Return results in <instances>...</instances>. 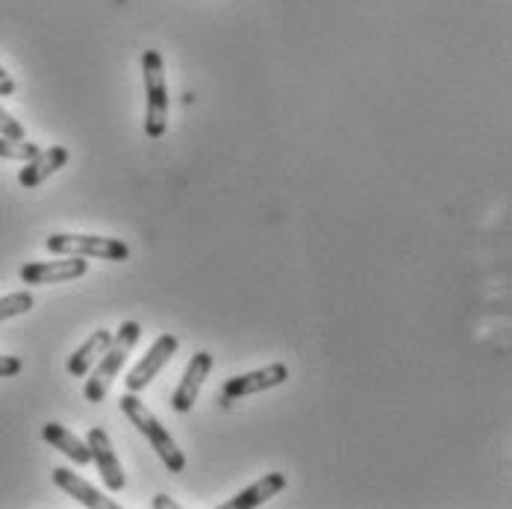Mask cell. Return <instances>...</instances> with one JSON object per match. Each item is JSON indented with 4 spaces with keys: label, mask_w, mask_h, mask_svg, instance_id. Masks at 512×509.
Returning <instances> with one entry per match:
<instances>
[{
    "label": "cell",
    "mask_w": 512,
    "mask_h": 509,
    "mask_svg": "<svg viewBox=\"0 0 512 509\" xmlns=\"http://www.w3.org/2000/svg\"><path fill=\"white\" fill-rule=\"evenodd\" d=\"M139 339H142V324H139V321H124V324L118 327V333H112L109 348H106L103 357L95 362V371H92V377H89L86 386H83V398H86L89 404H103V401H106L112 383L118 380L124 362L133 354V348L139 345Z\"/></svg>",
    "instance_id": "6da1fadb"
},
{
    "label": "cell",
    "mask_w": 512,
    "mask_h": 509,
    "mask_svg": "<svg viewBox=\"0 0 512 509\" xmlns=\"http://www.w3.org/2000/svg\"><path fill=\"white\" fill-rule=\"evenodd\" d=\"M118 404H121V412L130 418V424H133V427H136L148 442H151V448L159 454L162 465H165L171 474H180V471L186 468V457H183V451L177 448L174 436L159 424V418H156L154 412L139 401V395H136V392H124Z\"/></svg>",
    "instance_id": "7a4b0ae2"
},
{
    "label": "cell",
    "mask_w": 512,
    "mask_h": 509,
    "mask_svg": "<svg viewBox=\"0 0 512 509\" xmlns=\"http://www.w3.org/2000/svg\"><path fill=\"white\" fill-rule=\"evenodd\" d=\"M142 74H145V103H148V109H145V133L151 139H162L165 130H168V109H171L162 53H142Z\"/></svg>",
    "instance_id": "3957f363"
},
{
    "label": "cell",
    "mask_w": 512,
    "mask_h": 509,
    "mask_svg": "<svg viewBox=\"0 0 512 509\" xmlns=\"http://www.w3.org/2000/svg\"><path fill=\"white\" fill-rule=\"evenodd\" d=\"M45 248L56 256H86V259H106V262L130 259V248L121 239L89 236V233H53L45 239Z\"/></svg>",
    "instance_id": "277c9868"
},
{
    "label": "cell",
    "mask_w": 512,
    "mask_h": 509,
    "mask_svg": "<svg viewBox=\"0 0 512 509\" xmlns=\"http://www.w3.org/2000/svg\"><path fill=\"white\" fill-rule=\"evenodd\" d=\"M289 380V365L286 362H271L265 368H256V371H248V374H236L230 380H224L221 386V407H230L242 398H251V395H259V392H268V389H277Z\"/></svg>",
    "instance_id": "5b68a950"
},
{
    "label": "cell",
    "mask_w": 512,
    "mask_h": 509,
    "mask_svg": "<svg viewBox=\"0 0 512 509\" xmlns=\"http://www.w3.org/2000/svg\"><path fill=\"white\" fill-rule=\"evenodd\" d=\"M89 262L86 256H56L51 262H27L21 265V283L24 286H51V283H68L86 277Z\"/></svg>",
    "instance_id": "8992f818"
},
{
    "label": "cell",
    "mask_w": 512,
    "mask_h": 509,
    "mask_svg": "<svg viewBox=\"0 0 512 509\" xmlns=\"http://www.w3.org/2000/svg\"><path fill=\"white\" fill-rule=\"evenodd\" d=\"M177 348H180V339H177L174 333H162L154 345H151V351L130 368V374H127V380H124L127 392H136V395H139L142 389H148L156 380V374L174 359Z\"/></svg>",
    "instance_id": "52a82bcc"
},
{
    "label": "cell",
    "mask_w": 512,
    "mask_h": 509,
    "mask_svg": "<svg viewBox=\"0 0 512 509\" xmlns=\"http://www.w3.org/2000/svg\"><path fill=\"white\" fill-rule=\"evenodd\" d=\"M86 445L92 451V462L98 465V474H101L103 486L109 492H121L127 486V477H124V468L121 462L115 457V448H112V439L109 433L101 430V427H92L89 436H86Z\"/></svg>",
    "instance_id": "ba28073f"
},
{
    "label": "cell",
    "mask_w": 512,
    "mask_h": 509,
    "mask_svg": "<svg viewBox=\"0 0 512 509\" xmlns=\"http://www.w3.org/2000/svg\"><path fill=\"white\" fill-rule=\"evenodd\" d=\"M209 371H212V354L209 351H198L195 357L189 359V365L183 371V380H180V386L171 395V409L174 412L186 415L189 409L198 404V395H201V386L209 377Z\"/></svg>",
    "instance_id": "9c48e42d"
},
{
    "label": "cell",
    "mask_w": 512,
    "mask_h": 509,
    "mask_svg": "<svg viewBox=\"0 0 512 509\" xmlns=\"http://www.w3.org/2000/svg\"><path fill=\"white\" fill-rule=\"evenodd\" d=\"M68 148H62V145H53L48 151H39L33 159H27L24 162V168H21V174H18V183L24 186V189H36V186H42L48 177H53L59 168H65L68 165Z\"/></svg>",
    "instance_id": "30bf717a"
},
{
    "label": "cell",
    "mask_w": 512,
    "mask_h": 509,
    "mask_svg": "<svg viewBox=\"0 0 512 509\" xmlns=\"http://www.w3.org/2000/svg\"><path fill=\"white\" fill-rule=\"evenodd\" d=\"M53 483L65 492V495H71L77 504H83V507L89 509H118V504L112 501V498H103L101 492L92 486V483H86L80 474H74L71 468H65V465H59V468H53Z\"/></svg>",
    "instance_id": "8fae6325"
},
{
    "label": "cell",
    "mask_w": 512,
    "mask_h": 509,
    "mask_svg": "<svg viewBox=\"0 0 512 509\" xmlns=\"http://www.w3.org/2000/svg\"><path fill=\"white\" fill-rule=\"evenodd\" d=\"M286 474L283 471H271V474H265L262 480H256L254 486H248V489H242L239 495H233L224 509H256L262 507V504H268L271 498H277L283 489H286Z\"/></svg>",
    "instance_id": "7c38bea8"
},
{
    "label": "cell",
    "mask_w": 512,
    "mask_h": 509,
    "mask_svg": "<svg viewBox=\"0 0 512 509\" xmlns=\"http://www.w3.org/2000/svg\"><path fill=\"white\" fill-rule=\"evenodd\" d=\"M42 439H45L51 448H56L59 454H65L71 462H77V465H89V462H92L89 445H86L80 436H74L68 427L56 424V421H48V424L42 427Z\"/></svg>",
    "instance_id": "4fadbf2b"
},
{
    "label": "cell",
    "mask_w": 512,
    "mask_h": 509,
    "mask_svg": "<svg viewBox=\"0 0 512 509\" xmlns=\"http://www.w3.org/2000/svg\"><path fill=\"white\" fill-rule=\"evenodd\" d=\"M109 342H112V333H109L106 327L95 330V333L71 354V359H68V374L83 380V377L95 368V362L103 357V351L109 348Z\"/></svg>",
    "instance_id": "5bb4252c"
},
{
    "label": "cell",
    "mask_w": 512,
    "mask_h": 509,
    "mask_svg": "<svg viewBox=\"0 0 512 509\" xmlns=\"http://www.w3.org/2000/svg\"><path fill=\"white\" fill-rule=\"evenodd\" d=\"M36 306L30 292H12V295H3L0 298V324L9 321V318H18V315H27L30 309Z\"/></svg>",
    "instance_id": "9a60e30c"
},
{
    "label": "cell",
    "mask_w": 512,
    "mask_h": 509,
    "mask_svg": "<svg viewBox=\"0 0 512 509\" xmlns=\"http://www.w3.org/2000/svg\"><path fill=\"white\" fill-rule=\"evenodd\" d=\"M39 151H42V148H39V145H33V142H27V139L15 142V139H6V136H0V159L27 162V159H33V156H36Z\"/></svg>",
    "instance_id": "2e32d148"
},
{
    "label": "cell",
    "mask_w": 512,
    "mask_h": 509,
    "mask_svg": "<svg viewBox=\"0 0 512 509\" xmlns=\"http://www.w3.org/2000/svg\"><path fill=\"white\" fill-rule=\"evenodd\" d=\"M0 136H6V139H15V142H21V139H27L24 136V127L0 106Z\"/></svg>",
    "instance_id": "e0dca14e"
},
{
    "label": "cell",
    "mask_w": 512,
    "mask_h": 509,
    "mask_svg": "<svg viewBox=\"0 0 512 509\" xmlns=\"http://www.w3.org/2000/svg\"><path fill=\"white\" fill-rule=\"evenodd\" d=\"M21 368H24V362L18 357H0V377H15V374H21Z\"/></svg>",
    "instance_id": "ac0fdd59"
},
{
    "label": "cell",
    "mask_w": 512,
    "mask_h": 509,
    "mask_svg": "<svg viewBox=\"0 0 512 509\" xmlns=\"http://www.w3.org/2000/svg\"><path fill=\"white\" fill-rule=\"evenodd\" d=\"M15 95V80L6 74V68L0 65V98H12Z\"/></svg>",
    "instance_id": "d6986e66"
},
{
    "label": "cell",
    "mask_w": 512,
    "mask_h": 509,
    "mask_svg": "<svg viewBox=\"0 0 512 509\" xmlns=\"http://www.w3.org/2000/svg\"><path fill=\"white\" fill-rule=\"evenodd\" d=\"M151 504H154L156 509H177V504H174V501H171L168 495H156Z\"/></svg>",
    "instance_id": "ffe728a7"
}]
</instances>
